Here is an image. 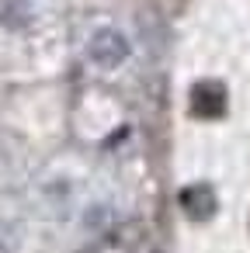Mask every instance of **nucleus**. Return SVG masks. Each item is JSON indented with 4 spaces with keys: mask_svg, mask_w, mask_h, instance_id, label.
<instances>
[{
    "mask_svg": "<svg viewBox=\"0 0 250 253\" xmlns=\"http://www.w3.org/2000/svg\"><path fill=\"white\" fill-rule=\"evenodd\" d=\"M87 56H91V63H98L101 70H115V66H122V63L129 59V42H125L122 32H115V28H101V32L91 35V42H87Z\"/></svg>",
    "mask_w": 250,
    "mask_h": 253,
    "instance_id": "nucleus-1",
    "label": "nucleus"
},
{
    "mask_svg": "<svg viewBox=\"0 0 250 253\" xmlns=\"http://www.w3.org/2000/svg\"><path fill=\"white\" fill-rule=\"evenodd\" d=\"M191 108L195 115L201 118H219L226 111V87L219 80H201L195 90H191Z\"/></svg>",
    "mask_w": 250,
    "mask_h": 253,
    "instance_id": "nucleus-2",
    "label": "nucleus"
},
{
    "mask_svg": "<svg viewBox=\"0 0 250 253\" xmlns=\"http://www.w3.org/2000/svg\"><path fill=\"white\" fill-rule=\"evenodd\" d=\"M181 208H184L191 218H208V215L215 211V194H212V187H205V184L184 187V191H181Z\"/></svg>",
    "mask_w": 250,
    "mask_h": 253,
    "instance_id": "nucleus-3",
    "label": "nucleus"
},
{
    "mask_svg": "<svg viewBox=\"0 0 250 253\" xmlns=\"http://www.w3.org/2000/svg\"><path fill=\"white\" fill-rule=\"evenodd\" d=\"M28 21H32V11H28L25 0H11L4 7V14H0V25L4 28H25Z\"/></svg>",
    "mask_w": 250,
    "mask_h": 253,
    "instance_id": "nucleus-4",
    "label": "nucleus"
}]
</instances>
